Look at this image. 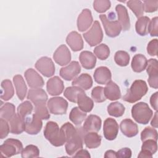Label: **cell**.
<instances>
[{
	"instance_id": "cell-1",
	"label": "cell",
	"mask_w": 158,
	"mask_h": 158,
	"mask_svg": "<svg viewBox=\"0 0 158 158\" xmlns=\"http://www.w3.org/2000/svg\"><path fill=\"white\" fill-rule=\"evenodd\" d=\"M44 136L49 143L56 147L62 146L66 143V138L56 122H48L44 130Z\"/></svg>"
},
{
	"instance_id": "cell-2",
	"label": "cell",
	"mask_w": 158,
	"mask_h": 158,
	"mask_svg": "<svg viewBox=\"0 0 158 158\" xmlns=\"http://www.w3.org/2000/svg\"><path fill=\"white\" fill-rule=\"evenodd\" d=\"M148 88L146 83L141 80L133 81L131 87L127 89V93L123 97V100L130 103L140 100L148 92Z\"/></svg>"
},
{
	"instance_id": "cell-3",
	"label": "cell",
	"mask_w": 158,
	"mask_h": 158,
	"mask_svg": "<svg viewBox=\"0 0 158 158\" xmlns=\"http://www.w3.org/2000/svg\"><path fill=\"white\" fill-rule=\"evenodd\" d=\"M131 116L138 123L148 124L153 115L148 104L144 102L135 104L131 108Z\"/></svg>"
},
{
	"instance_id": "cell-4",
	"label": "cell",
	"mask_w": 158,
	"mask_h": 158,
	"mask_svg": "<svg viewBox=\"0 0 158 158\" xmlns=\"http://www.w3.org/2000/svg\"><path fill=\"white\" fill-rule=\"evenodd\" d=\"M77 132L70 139H69L65 144L66 152L73 156L78 150L83 148L84 143V137L86 132L83 130V127H77Z\"/></svg>"
},
{
	"instance_id": "cell-5",
	"label": "cell",
	"mask_w": 158,
	"mask_h": 158,
	"mask_svg": "<svg viewBox=\"0 0 158 158\" xmlns=\"http://www.w3.org/2000/svg\"><path fill=\"white\" fill-rule=\"evenodd\" d=\"M23 150V145L21 141L16 139H7L0 146L1 155L2 157H10L21 153Z\"/></svg>"
},
{
	"instance_id": "cell-6",
	"label": "cell",
	"mask_w": 158,
	"mask_h": 158,
	"mask_svg": "<svg viewBox=\"0 0 158 158\" xmlns=\"http://www.w3.org/2000/svg\"><path fill=\"white\" fill-rule=\"evenodd\" d=\"M85 41L90 46H94L99 44L103 38V33L100 23L98 21L94 22L91 28L83 34Z\"/></svg>"
},
{
	"instance_id": "cell-7",
	"label": "cell",
	"mask_w": 158,
	"mask_h": 158,
	"mask_svg": "<svg viewBox=\"0 0 158 158\" xmlns=\"http://www.w3.org/2000/svg\"><path fill=\"white\" fill-rule=\"evenodd\" d=\"M48 107L52 114L63 115L67 112L68 102L62 97L51 98L48 102Z\"/></svg>"
},
{
	"instance_id": "cell-8",
	"label": "cell",
	"mask_w": 158,
	"mask_h": 158,
	"mask_svg": "<svg viewBox=\"0 0 158 158\" xmlns=\"http://www.w3.org/2000/svg\"><path fill=\"white\" fill-rule=\"evenodd\" d=\"M99 18L104 28L105 32L108 36L114 38L120 35L122 30V27L118 21H110L104 14L100 15Z\"/></svg>"
},
{
	"instance_id": "cell-9",
	"label": "cell",
	"mask_w": 158,
	"mask_h": 158,
	"mask_svg": "<svg viewBox=\"0 0 158 158\" xmlns=\"http://www.w3.org/2000/svg\"><path fill=\"white\" fill-rule=\"evenodd\" d=\"M36 69L44 77H51L55 73V66L52 59L48 57H42L35 64Z\"/></svg>"
},
{
	"instance_id": "cell-10",
	"label": "cell",
	"mask_w": 158,
	"mask_h": 158,
	"mask_svg": "<svg viewBox=\"0 0 158 158\" xmlns=\"http://www.w3.org/2000/svg\"><path fill=\"white\" fill-rule=\"evenodd\" d=\"M24 122L25 131L29 135H36L42 128L43 122L41 119L35 114H33L31 117H27Z\"/></svg>"
},
{
	"instance_id": "cell-11",
	"label": "cell",
	"mask_w": 158,
	"mask_h": 158,
	"mask_svg": "<svg viewBox=\"0 0 158 158\" xmlns=\"http://www.w3.org/2000/svg\"><path fill=\"white\" fill-rule=\"evenodd\" d=\"M158 62L156 59H150L148 61L146 71L149 75V85L154 89L158 88Z\"/></svg>"
},
{
	"instance_id": "cell-12",
	"label": "cell",
	"mask_w": 158,
	"mask_h": 158,
	"mask_svg": "<svg viewBox=\"0 0 158 158\" xmlns=\"http://www.w3.org/2000/svg\"><path fill=\"white\" fill-rule=\"evenodd\" d=\"M118 132V125L112 118H107L104 122L103 133L105 138L112 141L116 138Z\"/></svg>"
},
{
	"instance_id": "cell-13",
	"label": "cell",
	"mask_w": 158,
	"mask_h": 158,
	"mask_svg": "<svg viewBox=\"0 0 158 158\" xmlns=\"http://www.w3.org/2000/svg\"><path fill=\"white\" fill-rule=\"evenodd\" d=\"M81 72V67L77 61L71 62L67 66L60 70V76L67 81L74 79Z\"/></svg>"
},
{
	"instance_id": "cell-14",
	"label": "cell",
	"mask_w": 158,
	"mask_h": 158,
	"mask_svg": "<svg viewBox=\"0 0 158 158\" xmlns=\"http://www.w3.org/2000/svg\"><path fill=\"white\" fill-rule=\"evenodd\" d=\"M54 61L59 65L64 66L68 64L71 60V54L65 44H62L57 48L53 54Z\"/></svg>"
},
{
	"instance_id": "cell-15",
	"label": "cell",
	"mask_w": 158,
	"mask_h": 158,
	"mask_svg": "<svg viewBox=\"0 0 158 158\" xmlns=\"http://www.w3.org/2000/svg\"><path fill=\"white\" fill-rule=\"evenodd\" d=\"M27 84L31 88H40L44 86L43 78L33 69H27L24 73Z\"/></svg>"
},
{
	"instance_id": "cell-16",
	"label": "cell",
	"mask_w": 158,
	"mask_h": 158,
	"mask_svg": "<svg viewBox=\"0 0 158 158\" xmlns=\"http://www.w3.org/2000/svg\"><path fill=\"white\" fill-rule=\"evenodd\" d=\"M46 89L50 95L57 96L62 93L64 89V85L59 77L55 76L48 80Z\"/></svg>"
},
{
	"instance_id": "cell-17",
	"label": "cell",
	"mask_w": 158,
	"mask_h": 158,
	"mask_svg": "<svg viewBox=\"0 0 158 158\" xmlns=\"http://www.w3.org/2000/svg\"><path fill=\"white\" fill-rule=\"evenodd\" d=\"M93 23L91 12L88 9H84L77 19V28L80 31H86Z\"/></svg>"
},
{
	"instance_id": "cell-18",
	"label": "cell",
	"mask_w": 158,
	"mask_h": 158,
	"mask_svg": "<svg viewBox=\"0 0 158 158\" xmlns=\"http://www.w3.org/2000/svg\"><path fill=\"white\" fill-rule=\"evenodd\" d=\"M101 119L96 115H89L83 123V128L86 132H98L101 127Z\"/></svg>"
},
{
	"instance_id": "cell-19",
	"label": "cell",
	"mask_w": 158,
	"mask_h": 158,
	"mask_svg": "<svg viewBox=\"0 0 158 158\" xmlns=\"http://www.w3.org/2000/svg\"><path fill=\"white\" fill-rule=\"evenodd\" d=\"M27 99L30 100L35 106L46 103L48 101V95L41 88L30 89L28 92Z\"/></svg>"
},
{
	"instance_id": "cell-20",
	"label": "cell",
	"mask_w": 158,
	"mask_h": 158,
	"mask_svg": "<svg viewBox=\"0 0 158 158\" xmlns=\"http://www.w3.org/2000/svg\"><path fill=\"white\" fill-rule=\"evenodd\" d=\"M66 42L74 52L79 51L83 48V41L81 36L75 31H71L67 35Z\"/></svg>"
},
{
	"instance_id": "cell-21",
	"label": "cell",
	"mask_w": 158,
	"mask_h": 158,
	"mask_svg": "<svg viewBox=\"0 0 158 158\" xmlns=\"http://www.w3.org/2000/svg\"><path fill=\"white\" fill-rule=\"evenodd\" d=\"M115 10L117 13L118 21L122 27V30L125 31L129 30L130 28V21L127 9L124 6L118 4L115 7Z\"/></svg>"
},
{
	"instance_id": "cell-22",
	"label": "cell",
	"mask_w": 158,
	"mask_h": 158,
	"mask_svg": "<svg viewBox=\"0 0 158 158\" xmlns=\"http://www.w3.org/2000/svg\"><path fill=\"white\" fill-rule=\"evenodd\" d=\"M120 128L122 133L128 138L133 137L138 133V125L130 118L123 120L120 124Z\"/></svg>"
},
{
	"instance_id": "cell-23",
	"label": "cell",
	"mask_w": 158,
	"mask_h": 158,
	"mask_svg": "<svg viewBox=\"0 0 158 158\" xmlns=\"http://www.w3.org/2000/svg\"><path fill=\"white\" fill-rule=\"evenodd\" d=\"M94 81L101 85H106L111 80V72L110 70L104 66L98 67L93 75Z\"/></svg>"
},
{
	"instance_id": "cell-24",
	"label": "cell",
	"mask_w": 158,
	"mask_h": 158,
	"mask_svg": "<svg viewBox=\"0 0 158 158\" xmlns=\"http://www.w3.org/2000/svg\"><path fill=\"white\" fill-rule=\"evenodd\" d=\"M104 91L106 98L109 100L115 101L121 98V92L118 86L111 80L106 84Z\"/></svg>"
},
{
	"instance_id": "cell-25",
	"label": "cell",
	"mask_w": 158,
	"mask_h": 158,
	"mask_svg": "<svg viewBox=\"0 0 158 158\" xmlns=\"http://www.w3.org/2000/svg\"><path fill=\"white\" fill-rule=\"evenodd\" d=\"M79 59L82 67L85 69H92L96 65V58L90 51H82L80 54Z\"/></svg>"
},
{
	"instance_id": "cell-26",
	"label": "cell",
	"mask_w": 158,
	"mask_h": 158,
	"mask_svg": "<svg viewBox=\"0 0 158 158\" xmlns=\"http://www.w3.org/2000/svg\"><path fill=\"white\" fill-rule=\"evenodd\" d=\"M13 82L19 99L20 101H23L25 98L27 91V87L23 77L20 75H15L13 78Z\"/></svg>"
},
{
	"instance_id": "cell-27",
	"label": "cell",
	"mask_w": 158,
	"mask_h": 158,
	"mask_svg": "<svg viewBox=\"0 0 158 158\" xmlns=\"http://www.w3.org/2000/svg\"><path fill=\"white\" fill-rule=\"evenodd\" d=\"M72 85L83 89L88 90L91 88L93 85V80L89 74L82 73L72 81Z\"/></svg>"
},
{
	"instance_id": "cell-28",
	"label": "cell",
	"mask_w": 158,
	"mask_h": 158,
	"mask_svg": "<svg viewBox=\"0 0 158 158\" xmlns=\"http://www.w3.org/2000/svg\"><path fill=\"white\" fill-rule=\"evenodd\" d=\"M10 125V132L13 134L19 135L25 131V122L17 114L9 121Z\"/></svg>"
},
{
	"instance_id": "cell-29",
	"label": "cell",
	"mask_w": 158,
	"mask_h": 158,
	"mask_svg": "<svg viewBox=\"0 0 158 158\" xmlns=\"http://www.w3.org/2000/svg\"><path fill=\"white\" fill-rule=\"evenodd\" d=\"M147 64L148 60L146 57L143 54H138L133 56L131 66L134 72L139 73L146 69Z\"/></svg>"
},
{
	"instance_id": "cell-30",
	"label": "cell",
	"mask_w": 158,
	"mask_h": 158,
	"mask_svg": "<svg viewBox=\"0 0 158 158\" xmlns=\"http://www.w3.org/2000/svg\"><path fill=\"white\" fill-rule=\"evenodd\" d=\"M84 143L89 149L99 147L101 143V136L96 132H88L84 137Z\"/></svg>"
},
{
	"instance_id": "cell-31",
	"label": "cell",
	"mask_w": 158,
	"mask_h": 158,
	"mask_svg": "<svg viewBox=\"0 0 158 158\" xmlns=\"http://www.w3.org/2000/svg\"><path fill=\"white\" fill-rule=\"evenodd\" d=\"M77 103L78 107L85 112H89L94 107V102L93 100L87 96L85 92L79 94L77 98Z\"/></svg>"
},
{
	"instance_id": "cell-32",
	"label": "cell",
	"mask_w": 158,
	"mask_h": 158,
	"mask_svg": "<svg viewBox=\"0 0 158 158\" xmlns=\"http://www.w3.org/2000/svg\"><path fill=\"white\" fill-rule=\"evenodd\" d=\"M1 99L8 101L11 99L14 94V89L12 82L9 80H4L1 82Z\"/></svg>"
},
{
	"instance_id": "cell-33",
	"label": "cell",
	"mask_w": 158,
	"mask_h": 158,
	"mask_svg": "<svg viewBox=\"0 0 158 158\" xmlns=\"http://www.w3.org/2000/svg\"><path fill=\"white\" fill-rule=\"evenodd\" d=\"M150 19L147 16H143L138 18L135 24L136 33L141 36H145L148 33V26Z\"/></svg>"
},
{
	"instance_id": "cell-34",
	"label": "cell",
	"mask_w": 158,
	"mask_h": 158,
	"mask_svg": "<svg viewBox=\"0 0 158 158\" xmlns=\"http://www.w3.org/2000/svg\"><path fill=\"white\" fill-rule=\"evenodd\" d=\"M86 117V112L82 111L79 107H73L69 114V118L75 125H80Z\"/></svg>"
},
{
	"instance_id": "cell-35",
	"label": "cell",
	"mask_w": 158,
	"mask_h": 158,
	"mask_svg": "<svg viewBox=\"0 0 158 158\" xmlns=\"http://www.w3.org/2000/svg\"><path fill=\"white\" fill-rule=\"evenodd\" d=\"M84 89L75 86L67 87L64 92V96L70 102L77 103L78 96L81 93H83Z\"/></svg>"
},
{
	"instance_id": "cell-36",
	"label": "cell",
	"mask_w": 158,
	"mask_h": 158,
	"mask_svg": "<svg viewBox=\"0 0 158 158\" xmlns=\"http://www.w3.org/2000/svg\"><path fill=\"white\" fill-rule=\"evenodd\" d=\"M15 114V106L9 102L5 103L3 106H1L0 109L1 118L9 122Z\"/></svg>"
},
{
	"instance_id": "cell-37",
	"label": "cell",
	"mask_w": 158,
	"mask_h": 158,
	"mask_svg": "<svg viewBox=\"0 0 158 158\" xmlns=\"http://www.w3.org/2000/svg\"><path fill=\"white\" fill-rule=\"evenodd\" d=\"M125 110L124 106L118 102H111L107 106V112L111 116L119 117L123 115Z\"/></svg>"
},
{
	"instance_id": "cell-38",
	"label": "cell",
	"mask_w": 158,
	"mask_h": 158,
	"mask_svg": "<svg viewBox=\"0 0 158 158\" xmlns=\"http://www.w3.org/2000/svg\"><path fill=\"white\" fill-rule=\"evenodd\" d=\"M33 109L32 104L30 101H26L18 106L17 109V114L21 118L25 120V118L31 114Z\"/></svg>"
},
{
	"instance_id": "cell-39",
	"label": "cell",
	"mask_w": 158,
	"mask_h": 158,
	"mask_svg": "<svg viewBox=\"0 0 158 158\" xmlns=\"http://www.w3.org/2000/svg\"><path fill=\"white\" fill-rule=\"evenodd\" d=\"M127 4L137 18L142 17V15L144 14V6L143 2L141 1H128L127 2Z\"/></svg>"
},
{
	"instance_id": "cell-40",
	"label": "cell",
	"mask_w": 158,
	"mask_h": 158,
	"mask_svg": "<svg viewBox=\"0 0 158 158\" xmlns=\"http://www.w3.org/2000/svg\"><path fill=\"white\" fill-rule=\"evenodd\" d=\"M114 60L118 65L125 67L129 64L130 55L126 51H118L115 54Z\"/></svg>"
},
{
	"instance_id": "cell-41",
	"label": "cell",
	"mask_w": 158,
	"mask_h": 158,
	"mask_svg": "<svg viewBox=\"0 0 158 158\" xmlns=\"http://www.w3.org/2000/svg\"><path fill=\"white\" fill-rule=\"evenodd\" d=\"M94 53L100 60H106L110 55L109 48L105 44H101L94 49Z\"/></svg>"
},
{
	"instance_id": "cell-42",
	"label": "cell",
	"mask_w": 158,
	"mask_h": 158,
	"mask_svg": "<svg viewBox=\"0 0 158 158\" xmlns=\"http://www.w3.org/2000/svg\"><path fill=\"white\" fill-rule=\"evenodd\" d=\"M21 154V156L23 158L38 157L40 155V150L37 146L30 144L23 149Z\"/></svg>"
},
{
	"instance_id": "cell-43",
	"label": "cell",
	"mask_w": 158,
	"mask_h": 158,
	"mask_svg": "<svg viewBox=\"0 0 158 158\" xmlns=\"http://www.w3.org/2000/svg\"><path fill=\"white\" fill-rule=\"evenodd\" d=\"M141 139L144 141L146 139L157 140V131L156 129L150 127H146L141 133Z\"/></svg>"
},
{
	"instance_id": "cell-44",
	"label": "cell",
	"mask_w": 158,
	"mask_h": 158,
	"mask_svg": "<svg viewBox=\"0 0 158 158\" xmlns=\"http://www.w3.org/2000/svg\"><path fill=\"white\" fill-rule=\"evenodd\" d=\"M35 114L39 118L43 120H48L50 117V114L46 107V103L40 104L35 106Z\"/></svg>"
},
{
	"instance_id": "cell-45",
	"label": "cell",
	"mask_w": 158,
	"mask_h": 158,
	"mask_svg": "<svg viewBox=\"0 0 158 158\" xmlns=\"http://www.w3.org/2000/svg\"><path fill=\"white\" fill-rule=\"evenodd\" d=\"M91 98L96 102H102L106 98L104 95V88L102 86H96L91 91Z\"/></svg>"
},
{
	"instance_id": "cell-46",
	"label": "cell",
	"mask_w": 158,
	"mask_h": 158,
	"mask_svg": "<svg viewBox=\"0 0 158 158\" xmlns=\"http://www.w3.org/2000/svg\"><path fill=\"white\" fill-rule=\"evenodd\" d=\"M110 1L109 0H96L93 2L94 10L99 13H104L110 7Z\"/></svg>"
},
{
	"instance_id": "cell-47",
	"label": "cell",
	"mask_w": 158,
	"mask_h": 158,
	"mask_svg": "<svg viewBox=\"0 0 158 158\" xmlns=\"http://www.w3.org/2000/svg\"><path fill=\"white\" fill-rule=\"evenodd\" d=\"M141 150L146 151L153 155L156 152L157 150V141L154 139H146L143 141Z\"/></svg>"
},
{
	"instance_id": "cell-48",
	"label": "cell",
	"mask_w": 158,
	"mask_h": 158,
	"mask_svg": "<svg viewBox=\"0 0 158 158\" xmlns=\"http://www.w3.org/2000/svg\"><path fill=\"white\" fill-rule=\"evenodd\" d=\"M10 131L9 125L7 120L2 118H0V138H5Z\"/></svg>"
},
{
	"instance_id": "cell-49",
	"label": "cell",
	"mask_w": 158,
	"mask_h": 158,
	"mask_svg": "<svg viewBox=\"0 0 158 158\" xmlns=\"http://www.w3.org/2000/svg\"><path fill=\"white\" fill-rule=\"evenodd\" d=\"M158 18L155 17L150 21L148 26V33L151 36H157L158 35Z\"/></svg>"
},
{
	"instance_id": "cell-50",
	"label": "cell",
	"mask_w": 158,
	"mask_h": 158,
	"mask_svg": "<svg viewBox=\"0 0 158 158\" xmlns=\"http://www.w3.org/2000/svg\"><path fill=\"white\" fill-rule=\"evenodd\" d=\"M144 11L146 12H153L157 10L158 1H144Z\"/></svg>"
},
{
	"instance_id": "cell-51",
	"label": "cell",
	"mask_w": 158,
	"mask_h": 158,
	"mask_svg": "<svg viewBox=\"0 0 158 158\" xmlns=\"http://www.w3.org/2000/svg\"><path fill=\"white\" fill-rule=\"evenodd\" d=\"M157 45L158 41L157 39L152 40L149 42L147 46V52L151 56H156L157 55Z\"/></svg>"
},
{
	"instance_id": "cell-52",
	"label": "cell",
	"mask_w": 158,
	"mask_h": 158,
	"mask_svg": "<svg viewBox=\"0 0 158 158\" xmlns=\"http://www.w3.org/2000/svg\"><path fill=\"white\" fill-rule=\"evenodd\" d=\"M131 157V151L128 148H124L117 152V157H127L130 158Z\"/></svg>"
},
{
	"instance_id": "cell-53",
	"label": "cell",
	"mask_w": 158,
	"mask_h": 158,
	"mask_svg": "<svg viewBox=\"0 0 158 158\" xmlns=\"http://www.w3.org/2000/svg\"><path fill=\"white\" fill-rule=\"evenodd\" d=\"M157 98H158V93H154L150 98V104L151 107L156 110H157Z\"/></svg>"
},
{
	"instance_id": "cell-54",
	"label": "cell",
	"mask_w": 158,
	"mask_h": 158,
	"mask_svg": "<svg viewBox=\"0 0 158 158\" xmlns=\"http://www.w3.org/2000/svg\"><path fill=\"white\" fill-rule=\"evenodd\" d=\"M73 157H90L91 156L90 154H89L88 151L87 150H85V149H80L78 150L76 153L75 154H74L73 156Z\"/></svg>"
},
{
	"instance_id": "cell-55",
	"label": "cell",
	"mask_w": 158,
	"mask_h": 158,
	"mask_svg": "<svg viewBox=\"0 0 158 158\" xmlns=\"http://www.w3.org/2000/svg\"><path fill=\"white\" fill-rule=\"evenodd\" d=\"M152 157V154L146 151L141 150L138 156V157H146V158H151Z\"/></svg>"
},
{
	"instance_id": "cell-56",
	"label": "cell",
	"mask_w": 158,
	"mask_h": 158,
	"mask_svg": "<svg viewBox=\"0 0 158 158\" xmlns=\"http://www.w3.org/2000/svg\"><path fill=\"white\" fill-rule=\"evenodd\" d=\"M104 157L105 158L117 157V152H115L113 150H108L105 152Z\"/></svg>"
},
{
	"instance_id": "cell-57",
	"label": "cell",
	"mask_w": 158,
	"mask_h": 158,
	"mask_svg": "<svg viewBox=\"0 0 158 158\" xmlns=\"http://www.w3.org/2000/svg\"><path fill=\"white\" fill-rule=\"evenodd\" d=\"M151 126H152L154 128H157V111L154 114L153 118L151 122Z\"/></svg>"
}]
</instances>
